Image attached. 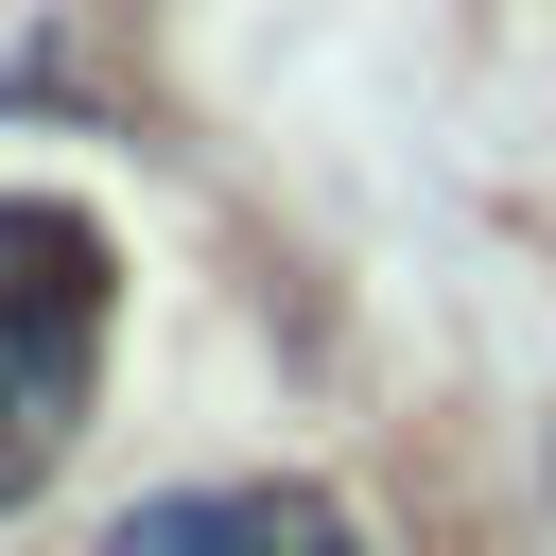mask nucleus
<instances>
[{
	"mask_svg": "<svg viewBox=\"0 0 556 556\" xmlns=\"http://www.w3.org/2000/svg\"><path fill=\"white\" fill-rule=\"evenodd\" d=\"M104 226L52 191H0V504L52 486L70 417H87V348H104Z\"/></svg>",
	"mask_w": 556,
	"mask_h": 556,
	"instance_id": "f257e3e1",
	"label": "nucleus"
},
{
	"mask_svg": "<svg viewBox=\"0 0 556 556\" xmlns=\"http://www.w3.org/2000/svg\"><path fill=\"white\" fill-rule=\"evenodd\" d=\"M104 556H365L330 486H156L104 521Z\"/></svg>",
	"mask_w": 556,
	"mask_h": 556,
	"instance_id": "f03ea898",
	"label": "nucleus"
},
{
	"mask_svg": "<svg viewBox=\"0 0 556 556\" xmlns=\"http://www.w3.org/2000/svg\"><path fill=\"white\" fill-rule=\"evenodd\" d=\"M539 469H556V434H539Z\"/></svg>",
	"mask_w": 556,
	"mask_h": 556,
	"instance_id": "7ed1b4c3",
	"label": "nucleus"
}]
</instances>
